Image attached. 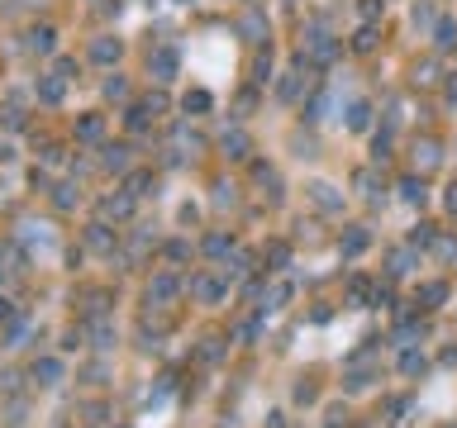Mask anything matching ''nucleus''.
Here are the masks:
<instances>
[{
    "label": "nucleus",
    "instance_id": "nucleus-1",
    "mask_svg": "<svg viewBox=\"0 0 457 428\" xmlns=\"http://www.w3.org/2000/svg\"><path fill=\"white\" fill-rule=\"evenodd\" d=\"M177 295H182V281H177V276H167V271H162V276H153V281H148V300H153V305H172Z\"/></svg>",
    "mask_w": 457,
    "mask_h": 428
},
{
    "label": "nucleus",
    "instance_id": "nucleus-2",
    "mask_svg": "<svg viewBox=\"0 0 457 428\" xmlns=\"http://www.w3.org/2000/svg\"><path fill=\"white\" fill-rule=\"evenodd\" d=\"M224 291H229V281H224V276H219V281L195 276V281H190V295H195V300H205V305H219V300H224Z\"/></svg>",
    "mask_w": 457,
    "mask_h": 428
},
{
    "label": "nucleus",
    "instance_id": "nucleus-3",
    "mask_svg": "<svg viewBox=\"0 0 457 428\" xmlns=\"http://www.w3.org/2000/svg\"><path fill=\"white\" fill-rule=\"evenodd\" d=\"M148 72H153L158 81H172V77H177V53H172V48H158V53L148 57Z\"/></svg>",
    "mask_w": 457,
    "mask_h": 428
},
{
    "label": "nucleus",
    "instance_id": "nucleus-4",
    "mask_svg": "<svg viewBox=\"0 0 457 428\" xmlns=\"http://www.w3.org/2000/svg\"><path fill=\"white\" fill-rule=\"evenodd\" d=\"M34 91H38V101H43V105H58V101H62V91H67V77L48 72V77H38V86H34Z\"/></svg>",
    "mask_w": 457,
    "mask_h": 428
},
{
    "label": "nucleus",
    "instance_id": "nucleus-5",
    "mask_svg": "<svg viewBox=\"0 0 457 428\" xmlns=\"http://www.w3.org/2000/svg\"><path fill=\"white\" fill-rule=\"evenodd\" d=\"M62 376H67V371H62L58 357H38V362H34V381H38V386H62Z\"/></svg>",
    "mask_w": 457,
    "mask_h": 428
},
{
    "label": "nucleus",
    "instance_id": "nucleus-6",
    "mask_svg": "<svg viewBox=\"0 0 457 428\" xmlns=\"http://www.w3.org/2000/svg\"><path fill=\"white\" fill-rule=\"evenodd\" d=\"M300 91H310V77H305V72H286V77L276 81V96H281V101H300Z\"/></svg>",
    "mask_w": 457,
    "mask_h": 428
},
{
    "label": "nucleus",
    "instance_id": "nucleus-7",
    "mask_svg": "<svg viewBox=\"0 0 457 428\" xmlns=\"http://www.w3.org/2000/svg\"><path fill=\"white\" fill-rule=\"evenodd\" d=\"M310 200H314L319 210H338V205H343V196H338L329 181H314V186H310Z\"/></svg>",
    "mask_w": 457,
    "mask_h": 428
},
{
    "label": "nucleus",
    "instance_id": "nucleus-8",
    "mask_svg": "<svg viewBox=\"0 0 457 428\" xmlns=\"http://www.w3.org/2000/svg\"><path fill=\"white\" fill-rule=\"evenodd\" d=\"M100 214H110V219H129L134 214V196L124 191V196H105L100 200Z\"/></svg>",
    "mask_w": 457,
    "mask_h": 428
},
{
    "label": "nucleus",
    "instance_id": "nucleus-9",
    "mask_svg": "<svg viewBox=\"0 0 457 428\" xmlns=\"http://www.w3.org/2000/svg\"><path fill=\"white\" fill-rule=\"evenodd\" d=\"M100 133H105V119H100V114H82V119H77V138H82V143H95Z\"/></svg>",
    "mask_w": 457,
    "mask_h": 428
},
{
    "label": "nucleus",
    "instance_id": "nucleus-10",
    "mask_svg": "<svg viewBox=\"0 0 457 428\" xmlns=\"http://www.w3.org/2000/svg\"><path fill=\"white\" fill-rule=\"evenodd\" d=\"M291 300V281H272L267 291H262V310H281Z\"/></svg>",
    "mask_w": 457,
    "mask_h": 428
},
{
    "label": "nucleus",
    "instance_id": "nucleus-11",
    "mask_svg": "<svg viewBox=\"0 0 457 428\" xmlns=\"http://www.w3.org/2000/svg\"><path fill=\"white\" fill-rule=\"evenodd\" d=\"M58 48V34L43 24V29H29V53H53Z\"/></svg>",
    "mask_w": 457,
    "mask_h": 428
},
{
    "label": "nucleus",
    "instance_id": "nucleus-12",
    "mask_svg": "<svg viewBox=\"0 0 457 428\" xmlns=\"http://www.w3.org/2000/svg\"><path fill=\"white\" fill-rule=\"evenodd\" d=\"M124 191H129L134 200H143V196L153 191V172H129V176H124Z\"/></svg>",
    "mask_w": 457,
    "mask_h": 428
},
{
    "label": "nucleus",
    "instance_id": "nucleus-13",
    "mask_svg": "<svg viewBox=\"0 0 457 428\" xmlns=\"http://www.w3.org/2000/svg\"><path fill=\"white\" fill-rule=\"evenodd\" d=\"M91 57H95V62H105V67H110V62H119V38H95V43H91Z\"/></svg>",
    "mask_w": 457,
    "mask_h": 428
},
{
    "label": "nucleus",
    "instance_id": "nucleus-14",
    "mask_svg": "<svg viewBox=\"0 0 457 428\" xmlns=\"http://www.w3.org/2000/svg\"><path fill=\"white\" fill-rule=\"evenodd\" d=\"M367 243H371V233H367V228H348V233H343V257L367 252Z\"/></svg>",
    "mask_w": 457,
    "mask_h": 428
},
{
    "label": "nucleus",
    "instance_id": "nucleus-15",
    "mask_svg": "<svg viewBox=\"0 0 457 428\" xmlns=\"http://www.w3.org/2000/svg\"><path fill=\"white\" fill-rule=\"evenodd\" d=\"M224 152H229L234 162H243V157H248V133H238V129L224 133Z\"/></svg>",
    "mask_w": 457,
    "mask_h": 428
},
{
    "label": "nucleus",
    "instance_id": "nucleus-16",
    "mask_svg": "<svg viewBox=\"0 0 457 428\" xmlns=\"http://www.w3.org/2000/svg\"><path fill=\"white\" fill-rule=\"evenodd\" d=\"M100 152H105L100 162H105L110 172H124V167H129V148H119V143H110V148H100Z\"/></svg>",
    "mask_w": 457,
    "mask_h": 428
},
{
    "label": "nucleus",
    "instance_id": "nucleus-17",
    "mask_svg": "<svg viewBox=\"0 0 457 428\" xmlns=\"http://www.w3.org/2000/svg\"><path fill=\"white\" fill-rule=\"evenodd\" d=\"M400 196H405L410 205H424V200H429V191H424L419 176H405V181H400Z\"/></svg>",
    "mask_w": 457,
    "mask_h": 428
},
{
    "label": "nucleus",
    "instance_id": "nucleus-18",
    "mask_svg": "<svg viewBox=\"0 0 457 428\" xmlns=\"http://www.w3.org/2000/svg\"><path fill=\"white\" fill-rule=\"evenodd\" d=\"M238 29H243V34H248L253 43H258V38H267V24H262V14H253V10H248V14L238 19Z\"/></svg>",
    "mask_w": 457,
    "mask_h": 428
},
{
    "label": "nucleus",
    "instance_id": "nucleus-19",
    "mask_svg": "<svg viewBox=\"0 0 457 428\" xmlns=\"http://www.w3.org/2000/svg\"><path fill=\"white\" fill-rule=\"evenodd\" d=\"M410 267H415V252H410V248H395V252H391V267H386V271H391V276H405Z\"/></svg>",
    "mask_w": 457,
    "mask_h": 428
},
{
    "label": "nucleus",
    "instance_id": "nucleus-20",
    "mask_svg": "<svg viewBox=\"0 0 457 428\" xmlns=\"http://www.w3.org/2000/svg\"><path fill=\"white\" fill-rule=\"evenodd\" d=\"M86 243H91V248H100V252H105V248H114V233H110V224H91Z\"/></svg>",
    "mask_w": 457,
    "mask_h": 428
},
{
    "label": "nucleus",
    "instance_id": "nucleus-21",
    "mask_svg": "<svg viewBox=\"0 0 457 428\" xmlns=\"http://www.w3.org/2000/svg\"><path fill=\"white\" fill-rule=\"evenodd\" d=\"M91 338H95L91 347H100V352H110V347H114V328H110V323H100V319L91 323Z\"/></svg>",
    "mask_w": 457,
    "mask_h": 428
},
{
    "label": "nucleus",
    "instance_id": "nucleus-22",
    "mask_svg": "<svg viewBox=\"0 0 457 428\" xmlns=\"http://www.w3.org/2000/svg\"><path fill=\"white\" fill-rule=\"evenodd\" d=\"M434 43H439V48H453V43H457V24H453V19H439V29H434Z\"/></svg>",
    "mask_w": 457,
    "mask_h": 428
},
{
    "label": "nucleus",
    "instance_id": "nucleus-23",
    "mask_svg": "<svg viewBox=\"0 0 457 428\" xmlns=\"http://www.w3.org/2000/svg\"><path fill=\"white\" fill-rule=\"evenodd\" d=\"M229 248H234V238H229V233H210V238H205V252H210V257H224Z\"/></svg>",
    "mask_w": 457,
    "mask_h": 428
},
{
    "label": "nucleus",
    "instance_id": "nucleus-24",
    "mask_svg": "<svg viewBox=\"0 0 457 428\" xmlns=\"http://www.w3.org/2000/svg\"><path fill=\"white\" fill-rule=\"evenodd\" d=\"M400 371H405V376H419V371H424V352H415V347L400 352Z\"/></svg>",
    "mask_w": 457,
    "mask_h": 428
},
{
    "label": "nucleus",
    "instance_id": "nucleus-25",
    "mask_svg": "<svg viewBox=\"0 0 457 428\" xmlns=\"http://www.w3.org/2000/svg\"><path fill=\"white\" fill-rule=\"evenodd\" d=\"M367 124H371V105H367V101H358V105L348 109V129H367Z\"/></svg>",
    "mask_w": 457,
    "mask_h": 428
},
{
    "label": "nucleus",
    "instance_id": "nucleus-26",
    "mask_svg": "<svg viewBox=\"0 0 457 428\" xmlns=\"http://www.w3.org/2000/svg\"><path fill=\"white\" fill-rule=\"evenodd\" d=\"M353 48H358V53H371V48H376V24H362V29H358Z\"/></svg>",
    "mask_w": 457,
    "mask_h": 428
},
{
    "label": "nucleus",
    "instance_id": "nucleus-27",
    "mask_svg": "<svg viewBox=\"0 0 457 428\" xmlns=\"http://www.w3.org/2000/svg\"><path fill=\"white\" fill-rule=\"evenodd\" d=\"M415 157H419V167H434V162H439V143H429V138L415 143Z\"/></svg>",
    "mask_w": 457,
    "mask_h": 428
},
{
    "label": "nucleus",
    "instance_id": "nucleus-28",
    "mask_svg": "<svg viewBox=\"0 0 457 428\" xmlns=\"http://www.w3.org/2000/svg\"><path fill=\"white\" fill-rule=\"evenodd\" d=\"M258 333H262V315H258V319H243V323H238V333H234V338H238V343H253Z\"/></svg>",
    "mask_w": 457,
    "mask_h": 428
},
{
    "label": "nucleus",
    "instance_id": "nucleus-29",
    "mask_svg": "<svg viewBox=\"0 0 457 428\" xmlns=\"http://www.w3.org/2000/svg\"><path fill=\"white\" fill-rule=\"evenodd\" d=\"M253 81H258V86H267V81H272V57H262V53H258V62H253Z\"/></svg>",
    "mask_w": 457,
    "mask_h": 428
},
{
    "label": "nucleus",
    "instance_id": "nucleus-30",
    "mask_svg": "<svg viewBox=\"0 0 457 428\" xmlns=\"http://www.w3.org/2000/svg\"><path fill=\"white\" fill-rule=\"evenodd\" d=\"M124 119H129V129H148V119H153V109H148V105H134V109H129V114H124Z\"/></svg>",
    "mask_w": 457,
    "mask_h": 428
},
{
    "label": "nucleus",
    "instance_id": "nucleus-31",
    "mask_svg": "<svg viewBox=\"0 0 457 428\" xmlns=\"http://www.w3.org/2000/svg\"><path fill=\"white\" fill-rule=\"evenodd\" d=\"M105 96H110V101H124V96H129V81H124V77H110V81H105Z\"/></svg>",
    "mask_w": 457,
    "mask_h": 428
},
{
    "label": "nucleus",
    "instance_id": "nucleus-32",
    "mask_svg": "<svg viewBox=\"0 0 457 428\" xmlns=\"http://www.w3.org/2000/svg\"><path fill=\"white\" fill-rule=\"evenodd\" d=\"M410 243H415V248H429V243H434V224H419V228L410 233Z\"/></svg>",
    "mask_w": 457,
    "mask_h": 428
},
{
    "label": "nucleus",
    "instance_id": "nucleus-33",
    "mask_svg": "<svg viewBox=\"0 0 457 428\" xmlns=\"http://www.w3.org/2000/svg\"><path fill=\"white\" fill-rule=\"evenodd\" d=\"M219 352H224V338H205L200 357H205V362H219Z\"/></svg>",
    "mask_w": 457,
    "mask_h": 428
},
{
    "label": "nucleus",
    "instance_id": "nucleus-34",
    "mask_svg": "<svg viewBox=\"0 0 457 428\" xmlns=\"http://www.w3.org/2000/svg\"><path fill=\"white\" fill-rule=\"evenodd\" d=\"M267 257H272V267H286V262H291V248H286V243H272Z\"/></svg>",
    "mask_w": 457,
    "mask_h": 428
},
{
    "label": "nucleus",
    "instance_id": "nucleus-35",
    "mask_svg": "<svg viewBox=\"0 0 457 428\" xmlns=\"http://www.w3.org/2000/svg\"><path fill=\"white\" fill-rule=\"evenodd\" d=\"M367 386H371V371H362V366H358V371L348 376V390H367Z\"/></svg>",
    "mask_w": 457,
    "mask_h": 428
},
{
    "label": "nucleus",
    "instance_id": "nucleus-36",
    "mask_svg": "<svg viewBox=\"0 0 457 428\" xmlns=\"http://www.w3.org/2000/svg\"><path fill=\"white\" fill-rule=\"evenodd\" d=\"M53 200H58V210H72V205H77V196H72V186H58V196H53Z\"/></svg>",
    "mask_w": 457,
    "mask_h": 428
},
{
    "label": "nucleus",
    "instance_id": "nucleus-37",
    "mask_svg": "<svg viewBox=\"0 0 457 428\" xmlns=\"http://www.w3.org/2000/svg\"><path fill=\"white\" fill-rule=\"evenodd\" d=\"M186 109H210V96H205V91H190V96H186Z\"/></svg>",
    "mask_w": 457,
    "mask_h": 428
},
{
    "label": "nucleus",
    "instance_id": "nucleus-38",
    "mask_svg": "<svg viewBox=\"0 0 457 428\" xmlns=\"http://www.w3.org/2000/svg\"><path fill=\"white\" fill-rule=\"evenodd\" d=\"M358 191H362V196H376V176H371V172H358Z\"/></svg>",
    "mask_w": 457,
    "mask_h": 428
},
{
    "label": "nucleus",
    "instance_id": "nucleus-39",
    "mask_svg": "<svg viewBox=\"0 0 457 428\" xmlns=\"http://www.w3.org/2000/svg\"><path fill=\"white\" fill-rule=\"evenodd\" d=\"M367 291H371V286H367L362 276H358V281H353V286H348V295H353V300H358V305H362V300H367Z\"/></svg>",
    "mask_w": 457,
    "mask_h": 428
},
{
    "label": "nucleus",
    "instance_id": "nucleus-40",
    "mask_svg": "<svg viewBox=\"0 0 457 428\" xmlns=\"http://www.w3.org/2000/svg\"><path fill=\"white\" fill-rule=\"evenodd\" d=\"M381 5H386V0H362V19H367V24L381 14Z\"/></svg>",
    "mask_w": 457,
    "mask_h": 428
},
{
    "label": "nucleus",
    "instance_id": "nucleus-41",
    "mask_svg": "<svg viewBox=\"0 0 457 428\" xmlns=\"http://www.w3.org/2000/svg\"><path fill=\"white\" fill-rule=\"evenodd\" d=\"M443 295H448V291H443V286H439V281H434V286H424V300H429V305H439V300H443Z\"/></svg>",
    "mask_w": 457,
    "mask_h": 428
},
{
    "label": "nucleus",
    "instance_id": "nucleus-42",
    "mask_svg": "<svg viewBox=\"0 0 457 428\" xmlns=\"http://www.w3.org/2000/svg\"><path fill=\"white\" fill-rule=\"evenodd\" d=\"M14 319H19V315H14V305H10V300L0 295V323H14Z\"/></svg>",
    "mask_w": 457,
    "mask_h": 428
},
{
    "label": "nucleus",
    "instance_id": "nucleus-43",
    "mask_svg": "<svg viewBox=\"0 0 457 428\" xmlns=\"http://www.w3.org/2000/svg\"><path fill=\"white\" fill-rule=\"evenodd\" d=\"M415 24H434V10L429 5H415Z\"/></svg>",
    "mask_w": 457,
    "mask_h": 428
},
{
    "label": "nucleus",
    "instance_id": "nucleus-44",
    "mask_svg": "<svg viewBox=\"0 0 457 428\" xmlns=\"http://www.w3.org/2000/svg\"><path fill=\"white\" fill-rule=\"evenodd\" d=\"M186 252H190V248H186V243H167V257H172V262H182Z\"/></svg>",
    "mask_w": 457,
    "mask_h": 428
},
{
    "label": "nucleus",
    "instance_id": "nucleus-45",
    "mask_svg": "<svg viewBox=\"0 0 457 428\" xmlns=\"http://www.w3.org/2000/svg\"><path fill=\"white\" fill-rule=\"evenodd\" d=\"M443 205H448V210L457 214V181H453V186H448V196H443Z\"/></svg>",
    "mask_w": 457,
    "mask_h": 428
},
{
    "label": "nucleus",
    "instance_id": "nucleus-46",
    "mask_svg": "<svg viewBox=\"0 0 457 428\" xmlns=\"http://www.w3.org/2000/svg\"><path fill=\"white\" fill-rule=\"evenodd\" d=\"M448 101H457V72H453V81H448Z\"/></svg>",
    "mask_w": 457,
    "mask_h": 428
},
{
    "label": "nucleus",
    "instance_id": "nucleus-47",
    "mask_svg": "<svg viewBox=\"0 0 457 428\" xmlns=\"http://www.w3.org/2000/svg\"><path fill=\"white\" fill-rule=\"evenodd\" d=\"M182 5H190V0H182Z\"/></svg>",
    "mask_w": 457,
    "mask_h": 428
}]
</instances>
